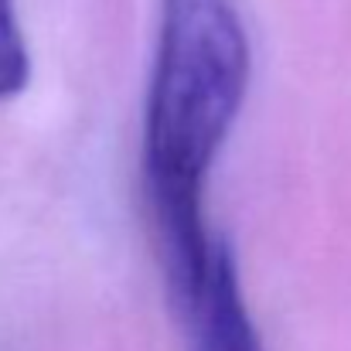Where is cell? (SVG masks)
<instances>
[{
	"label": "cell",
	"mask_w": 351,
	"mask_h": 351,
	"mask_svg": "<svg viewBox=\"0 0 351 351\" xmlns=\"http://www.w3.org/2000/svg\"><path fill=\"white\" fill-rule=\"evenodd\" d=\"M249 89V38L235 0H160L143 119V181L167 290L184 317L205 280V178Z\"/></svg>",
	"instance_id": "obj_1"
},
{
	"label": "cell",
	"mask_w": 351,
	"mask_h": 351,
	"mask_svg": "<svg viewBox=\"0 0 351 351\" xmlns=\"http://www.w3.org/2000/svg\"><path fill=\"white\" fill-rule=\"evenodd\" d=\"M181 321L191 328V351H263L229 242H212L205 280Z\"/></svg>",
	"instance_id": "obj_2"
},
{
	"label": "cell",
	"mask_w": 351,
	"mask_h": 351,
	"mask_svg": "<svg viewBox=\"0 0 351 351\" xmlns=\"http://www.w3.org/2000/svg\"><path fill=\"white\" fill-rule=\"evenodd\" d=\"M31 79L27 45L14 14V0H0V99L17 96Z\"/></svg>",
	"instance_id": "obj_3"
}]
</instances>
